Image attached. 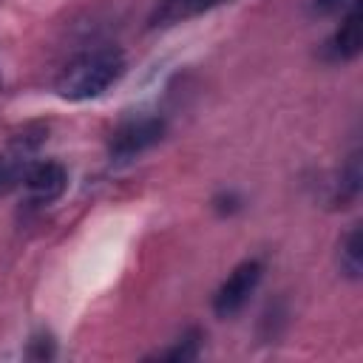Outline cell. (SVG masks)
I'll list each match as a JSON object with an SVG mask.
<instances>
[{
  "label": "cell",
  "instance_id": "obj_4",
  "mask_svg": "<svg viewBox=\"0 0 363 363\" xmlns=\"http://www.w3.org/2000/svg\"><path fill=\"white\" fill-rule=\"evenodd\" d=\"M65 182H68V176L60 162H34V164H28V170L23 176V184H26L31 201H37V204H48V201L60 199L65 190Z\"/></svg>",
  "mask_w": 363,
  "mask_h": 363
},
{
  "label": "cell",
  "instance_id": "obj_3",
  "mask_svg": "<svg viewBox=\"0 0 363 363\" xmlns=\"http://www.w3.org/2000/svg\"><path fill=\"white\" fill-rule=\"evenodd\" d=\"M164 136V122L159 116H142V119H130L122 128L113 130L111 136V156L113 159H133L139 153H145L147 147H153L159 139Z\"/></svg>",
  "mask_w": 363,
  "mask_h": 363
},
{
  "label": "cell",
  "instance_id": "obj_1",
  "mask_svg": "<svg viewBox=\"0 0 363 363\" xmlns=\"http://www.w3.org/2000/svg\"><path fill=\"white\" fill-rule=\"evenodd\" d=\"M125 71V60L119 51L113 48H102V51H91L77 57L57 79V91L62 99H94L99 96L105 88H111L119 74Z\"/></svg>",
  "mask_w": 363,
  "mask_h": 363
},
{
  "label": "cell",
  "instance_id": "obj_10",
  "mask_svg": "<svg viewBox=\"0 0 363 363\" xmlns=\"http://www.w3.org/2000/svg\"><path fill=\"white\" fill-rule=\"evenodd\" d=\"M218 0H164V14L167 17H184V14H193L199 9H207Z\"/></svg>",
  "mask_w": 363,
  "mask_h": 363
},
{
  "label": "cell",
  "instance_id": "obj_7",
  "mask_svg": "<svg viewBox=\"0 0 363 363\" xmlns=\"http://www.w3.org/2000/svg\"><path fill=\"white\" fill-rule=\"evenodd\" d=\"M337 264H340V272L352 281L360 278V269H363V258H360V230L352 227L343 238H340V247H337Z\"/></svg>",
  "mask_w": 363,
  "mask_h": 363
},
{
  "label": "cell",
  "instance_id": "obj_6",
  "mask_svg": "<svg viewBox=\"0 0 363 363\" xmlns=\"http://www.w3.org/2000/svg\"><path fill=\"white\" fill-rule=\"evenodd\" d=\"M360 43H363V34H360V6L352 3L349 11L343 14L337 31L332 34V57L335 60H354L360 54Z\"/></svg>",
  "mask_w": 363,
  "mask_h": 363
},
{
  "label": "cell",
  "instance_id": "obj_11",
  "mask_svg": "<svg viewBox=\"0 0 363 363\" xmlns=\"http://www.w3.org/2000/svg\"><path fill=\"white\" fill-rule=\"evenodd\" d=\"M26 354H28L31 360H48V357H54V340H51L48 335H40V337L31 340V346H28Z\"/></svg>",
  "mask_w": 363,
  "mask_h": 363
},
{
  "label": "cell",
  "instance_id": "obj_13",
  "mask_svg": "<svg viewBox=\"0 0 363 363\" xmlns=\"http://www.w3.org/2000/svg\"><path fill=\"white\" fill-rule=\"evenodd\" d=\"M235 207H238V199H235L233 193H227V196H218V199H216V210H218V213H233Z\"/></svg>",
  "mask_w": 363,
  "mask_h": 363
},
{
  "label": "cell",
  "instance_id": "obj_9",
  "mask_svg": "<svg viewBox=\"0 0 363 363\" xmlns=\"http://www.w3.org/2000/svg\"><path fill=\"white\" fill-rule=\"evenodd\" d=\"M199 340H201V335L193 329V332H187L173 349L162 352L159 357H162V360H182V363H184V360H196V357H199Z\"/></svg>",
  "mask_w": 363,
  "mask_h": 363
},
{
  "label": "cell",
  "instance_id": "obj_12",
  "mask_svg": "<svg viewBox=\"0 0 363 363\" xmlns=\"http://www.w3.org/2000/svg\"><path fill=\"white\" fill-rule=\"evenodd\" d=\"M346 3H349V0H312V11L326 17V14H337Z\"/></svg>",
  "mask_w": 363,
  "mask_h": 363
},
{
  "label": "cell",
  "instance_id": "obj_8",
  "mask_svg": "<svg viewBox=\"0 0 363 363\" xmlns=\"http://www.w3.org/2000/svg\"><path fill=\"white\" fill-rule=\"evenodd\" d=\"M357 193H360V156L352 153L346 167L340 170V182H337V190H335L332 201L337 207H346V204H352L357 199Z\"/></svg>",
  "mask_w": 363,
  "mask_h": 363
},
{
  "label": "cell",
  "instance_id": "obj_2",
  "mask_svg": "<svg viewBox=\"0 0 363 363\" xmlns=\"http://www.w3.org/2000/svg\"><path fill=\"white\" fill-rule=\"evenodd\" d=\"M261 272H264L261 261H255V258L252 261H241L227 275V281L216 289V295H213V312L218 318H233L235 312H241V306L255 292V286L261 281Z\"/></svg>",
  "mask_w": 363,
  "mask_h": 363
},
{
  "label": "cell",
  "instance_id": "obj_5",
  "mask_svg": "<svg viewBox=\"0 0 363 363\" xmlns=\"http://www.w3.org/2000/svg\"><path fill=\"white\" fill-rule=\"evenodd\" d=\"M28 136H31L28 130L20 133L11 142V147L6 153H0V196L9 193L11 187H17L23 182V176H26V170L31 164L28 162V153L43 142V136H34V139H28Z\"/></svg>",
  "mask_w": 363,
  "mask_h": 363
}]
</instances>
